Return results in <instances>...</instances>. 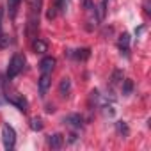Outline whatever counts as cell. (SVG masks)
I'll return each instance as SVG.
<instances>
[{"instance_id": "obj_1", "label": "cell", "mask_w": 151, "mask_h": 151, "mask_svg": "<svg viewBox=\"0 0 151 151\" xmlns=\"http://www.w3.org/2000/svg\"><path fill=\"white\" fill-rule=\"evenodd\" d=\"M27 32L34 39L37 29H39V18L43 9V0H27Z\"/></svg>"}, {"instance_id": "obj_2", "label": "cell", "mask_w": 151, "mask_h": 151, "mask_svg": "<svg viewBox=\"0 0 151 151\" xmlns=\"http://www.w3.org/2000/svg\"><path fill=\"white\" fill-rule=\"evenodd\" d=\"M23 68H25V57L22 53H14L9 60V66H7V78L13 80L14 77H18L23 71Z\"/></svg>"}, {"instance_id": "obj_3", "label": "cell", "mask_w": 151, "mask_h": 151, "mask_svg": "<svg viewBox=\"0 0 151 151\" xmlns=\"http://www.w3.org/2000/svg\"><path fill=\"white\" fill-rule=\"evenodd\" d=\"M2 142H4V147L7 151L14 149V146H16V132L9 123H6L2 126Z\"/></svg>"}, {"instance_id": "obj_4", "label": "cell", "mask_w": 151, "mask_h": 151, "mask_svg": "<svg viewBox=\"0 0 151 151\" xmlns=\"http://www.w3.org/2000/svg\"><path fill=\"white\" fill-rule=\"evenodd\" d=\"M7 101H9L11 105L18 107L22 112H27V109H29V101H27V98H25L23 94H20V93H11V94H7Z\"/></svg>"}, {"instance_id": "obj_5", "label": "cell", "mask_w": 151, "mask_h": 151, "mask_svg": "<svg viewBox=\"0 0 151 151\" xmlns=\"http://www.w3.org/2000/svg\"><path fill=\"white\" fill-rule=\"evenodd\" d=\"M80 2H82V7H84L86 14L89 16V22H94V25H96L98 20H100V16L96 14V6H94V2H93V0H80Z\"/></svg>"}, {"instance_id": "obj_6", "label": "cell", "mask_w": 151, "mask_h": 151, "mask_svg": "<svg viewBox=\"0 0 151 151\" xmlns=\"http://www.w3.org/2000/svg\"><path fill=\"white\" fill-rule=\"evenodd\" d=\"M50 84H52V73H41V77L37 80V86H39V96L45 98L48 89H50Z\"/></svg>"}, {"instance_id": "obj_7", "label": "cell", "mask_w": 151, "mask_h": 151, "mask_svg": "<svg viewBox=\"0 0 151 151\" xmlns=\"http://www.w3.org/2000/svg\"><path fill=\"white\" fill-rule=\"evenodd\" d=\"M64 123H66L68 126L75 128V130H80V128L84 126V119H82L80 114H69V116H66V117H64Z\"/></svg>"}, {"instance_id": "obj_8", "label": "cell", "mask_w": 151, "mask_h": 151, "mask_svg": "<svg viewBox=\"0 0 151 151\" xmlns=\"http://www.w3.org/2000/svg\"><path fill=\"white\" fill-rule=\"evenodd\" d=\"M55 59L53 57H45L41 62H39V69H41V73H52L53 71V68H55Z\"/></svg>"}, {"instance_id": "obj_9", "label": "cell", "mask_w": 151, "mask_h": 151, "mask_svg": "<svg viewBox=\"0 0 151 151\" xmlns=\"http://www.w3.org/2000/svg\"><path fill=\"white\" fill-rule=\"evenodd\" d=\"M68 55H69V57H73V59H77V60H86V59H89V55H91V50H89V48L69 50V52H68Z\"/></svg>"}, {"instance_id": "obj_10", "label": "cell", "mask_w": 151, "mask_h": 151, "mask_svg": "<svg viewBox=\"0 0 151 151\" xmlns=\"http://www.w3.org/2000/svg\"><path fill=\"white\" fill-rule=\"evenodd\" d=\"M30 46H32V52H34V53H45V52L48 50L46 41H43V39H39V37H34L32 43H30Z\"/></svg>"}, {"instance_id": "obj_11", "label": "cell", "mask_w": 151, "mask_h": 151, "mask_svg": "<svg viewBox=\"0 0 151 151\" xmlns=\"http://www.w3.org/2000/svg\"><path fill=\"white\" fill-rule=\"evenodd\" d=\"M68 7H69V0H53V6H52V9L57 14H66Z\"/></svg>"}, {"instance_id": "obj_12", "label": "cell", "mask_w": 151, "mask_h": 151, "mask_svg": "<svg viewBox=\"0 0 151 151\" xmlns=\"http://www.w3.org/2000/svg\"><path fill=\"white\" fill-rule=\"evenodd\" d=\"M62 144H64V137H62L60 133H53V135L48 137V146H50V147L59 149V147H62Z\"/></svg>"}, {"instance_id": "obj_13", "label": "cell", "mask_w": 151, "mask_h": 151, "mask_svg": "<svg viewBox=\"0 0 151 151\" xmlns=\"http://www.w3.org/2000/svg\"><path fill=\"white\" fill-rule=\"evenodd\" d=\"M20 4H22V0H7V11H9V18L11 20L16 18V13H18Z\"/></svg>"}, {"instance_id": "obj_14", "label": "cell", "mask_w": 151, "mask_h": 151, "mask_svg": "<svg viewBox=\"0 0 151 151\" xmlns=\"http://www.w3.org/2000/svg\"><path fill=\"white\" fill-rule=\"evenodd\" d=\"M69 91H71V80H69L68 77H64V78L60 80V84H59V94H60V96H68Z\"/></svg>"}, {"instance_id": "obj_15", "label": "cell", "mask_w": 151, "mask_h": 151, "mask_svg": "<svg viewBox=\"0 0 151 151\" xmlns=\"http://www.w3.org/2000/svg\"><path fill=\"white\" fill-rule=\"evenodd\" d=\"M128 46H130V36L124 32V34L119 36V50L124 52V53H128Z\"/></svg>"}, {"instance_id": "obj_16", "label": "cell", "mask_w": 151, "mask_h": 151, "mask_svg": "<svg viewBox=\"0 0 151 151\" xmlns=\"http://www.w3.org/2000/svg\"><path fill=\"white\" fill-rule=\"evenodd\" d=\"M116 128H117V133L119 135H123V137H128L130 135V128H128V124L124 121H117L116 123Z\"/></svg>"}, {"instance_id": "obj_17", "label": "cell", "mask_w": 151, "mask_h": 151, "mask_svg": "<svg viewBox=\"0 0 151 151\" xmlns=\"http://www.w3.org/2000/svg\"><path fill=\"white\" fill-rule=\"evenodd\" d=\"M132 91H133V82L132 80H123V94L128 96V94H132Z\"/></svg>"}, {"instance_id": "obj_18", "label": "cell", "mask_w": 151, "mask_h": 151, "mask_svg": "<svg viewBox=\"0 0 151 151\" xmlns=\"http://www.w3.org/2000/svg\"><path fill=\"white\" fill-rule=\"evenodd\" d=\"M30 128H32L34 132H41V130H43V121H41L39 117H34V119L30 121Z\"/></svg>"}, {"instance_id": "obj_19", "label": "cell", "mask_w": 151, "mask_h": 151, "mask_svg": "<svg viewBox=\"0 0 151 151\" xmlns=\"http://www.w3.org/2000/svg\"><path fill=\"white\" fill-rule=\"evenodd\" d=\"M9 43H11L9 36L2 32V34H0V48H6V46H9Z\"/></svg>"}, {"instance_id": "obj_20", "label": "cell", "mask_w": 151, "mask_h": 151, "mask_svg": "<svg viewBox=\"0 0 151 151\" xmlns=\"http://www.w3.org/2000/svg\"><path fill=\"white\" fill-rule=\"evenodd\" d=\"M2 14H4V11L0 9V34H2Z\"/></svg>"}]
</instances>
